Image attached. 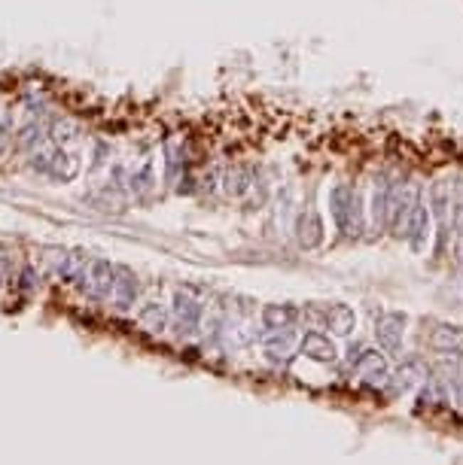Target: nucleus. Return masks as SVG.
Wrapping results in <instances>:
<instances>
[{"mask_svg": "<svg viewBox=\"0 0 463 465\" xmlns=\"http://www.w3.org/2000/svg\"><path fill=\"white\" fill-rule=\"evenodd\" d=\"M329 210H332V219L341 231L348 234H357L363 229V210H360V195L353 186L348 182H339V186H332L329 192Z\"/></svg>", "mask_w": 463, "mask_h": 465, "instance_id": "obj_1", "label": "nucleus"}, {"mask_svg": "<svg viewBox=\"0 0 463 465\" xmlns=\"http://www.w3.org/2000/svg\"><path fill=\"white\" fill-rule=\"evenodd\" d=\"M421 189H417V182H393L390 186V198H387V229L390 231H403V225L408 219V213L421 198Z\"/></svg>", "mask_w": 463, "mask_h": 465, "instance_id": "obj_2", "label": "nucleus"}, {"mask_svg": "<svg viewBox=\"0 0 463 465\" xmlns=\"http://www.w3.org/2000/svg\"><path fill=\"white\" fill-rule=\"evenodd\" d=\"M403 234H405V241L408 246H412L415 253H421L424 246H427V237H430V210L424 207L421 201L412 207V213H408V219L403 225Z\"/></svg>", "mask_w": 463, "mask_h": 465, "instance_id": "obj_3", "label": "nucleus"}, {"mask_svg": "<svg viewBox=\"0 0 463 465\" xmlns=\"http://www.w3.org/2000/svg\"><path fill=\"white\" fill-rule=\"evenodd\" d=\"M403 329H405V317H403V313H387V317H381L375 334H378V344H381L387 353L400 350V344H403Z\"/></svg>", "mask_w": 463, "mask_h": 465, "instance_id": "obj_4", "label": "nucleus"}, {"mask_svg": "<svg viewBox=\"0 0 463 465\" xmlns=\"http://www.w3.org/2000/svg\"><path fill=\"white\" fill-rule=\"evenodd\" d=\"M223 182H225V192H229L232 198H238V195H244L247 189L253 186V182H256V177H253V170L247 168V165H235V168H229V170H225Z\"/></svg>", "mask_w": 463, "mask_h": 465, "instance_id": "obj_5", "label": "nucleus"}, {"mask_svg": "<svg viewBox=\"0 0 463 465\" xmlns=\"http://www.w3.org/2000/svg\"><path fill=\"white\" fill-rule=\"evenodd\" d=\"M430 207H433L430 216H439V219L448 216V207H451V182L448 180H436L433 186H430Z\"/></svg>", "mask_w": 463, "mask_h": 465, "instance_id": "obj_6", "label": "nucleus"}, {"mask_svg": "<svg viewBox=\"0 0 463 465\" xmlns=\"http://www.w3.org/2000/svg\"><path fill=\"white\" fill-rule=\"evenodd\" d=\"M302 350H305L308 356H314V359H320V362H329L332 356H336V347H332V341L323 338L320 332H308V334H305Z\"/></svg>", "mask_w": 463, "mask_h": 465, "instance_id": "obj_7", "label": "nucleus"}, {"mask_svg": "<svg viewBox=\"0 0 463 465\" xmlns=\"http://www.w3.org/2000/svg\"><path fill=\"white\" fill-rule=\"evenodd\" d=\"M326 322H329V329L336 332V334H351L357 317H353V310L348 305H336V307L326 310Z\"/></svg>", "mask_w": 463, "mask_h": 465, "instance_id": "obj_8", "label": "nucleus"}, {"mask_svg": "<svg viewBox=\"0 0 463 465\" xmlns=\"http://www.w3.org/2000/svg\"><path fill=\"white\" fill-rule=\"evenodd\" d=\"M353 365H357L360 374H369V377H384V374H387L384 356H381L378 350H366L363 356H357V359H353Z\"/></svg>", "mask_w": 463, "mask_h": 465, "instance_id": "obj_9", "label": "nucleus"}, {"mask_svg": "<svg viewBox=\"0 0 463 465\" xmlns=\"http://www.w3.org/2000/svg\"><path fill=\"white\" fill-rule=\"evenodd\" d=\"M433 347L439 353H460V347H463V332L460 329H439L433 334Z\"/></svg>", "mask_w": 463, "mask_h": 465, "instance_id": "obj_10", "label": "nucleus"}, {"mask_svg": "<svg viewBox=\"0 0 463 465\" xmlns=\"http://www.w3.org/2000/svg\"><path fill=\"white\" fill-rule=\"evenodd\" d=\"M265 317H268V319H281V322H284V319H293V310H277V307H268V310H265Z\"/></svg>", "mask_w": 463, "mask_h": 465, "instance_id": "obj_11", "label": "nucleus"}, {"mask_svg": "<svg viewBox=\"0 0 463 465\" xmlns=\"http://www.w3.org/2000/svg\"><path fill=\"white\" fill-rule=\"evenodd\" d=\"M454 253H457V262L463 265V229H460V234H457V250H454Z\"/></svg>", "mask_w": 463, "mask_h": 465, "instance_id": "obj_12", "label": "nucleus"}]
</instances>
